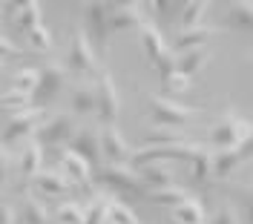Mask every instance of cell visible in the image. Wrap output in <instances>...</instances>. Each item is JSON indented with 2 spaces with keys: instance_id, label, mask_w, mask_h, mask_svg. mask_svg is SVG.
I'll return each instance as SVG.
<instances>
[{
  "instance_id": "cell-34",
  "label": "cell",
  "mask_w": 253,
  "mask_h": 224,
  "mask_svg": "<svg viewBox=\"0 0 253 224\" xmlns=\"http://www.w3.org/2000/svg\"><path fill=\"white\" fill-rule=\"evenodd\" d=\"M35 86H38V69H17L15 75H12V89H15V92L32 95Z\"/></svg>"
},
{
  "instance_id": "cell-4",
  "label": "cell",
  "mask_w": 253,
  "mask_h": 224,
  "mask_svg": "<svg viewBox=\"0 0 253 224\" xmlns=\"http://www.w3.org/2000/svg\"><path fill=\"white\" fill-rule=\"evenodd\" d=\"M253 124L239 118L236 112H227L221 121H216L213 127L207 129V141H210V149H236V144L242 138L251 135Z\"/></svg>"
},
{
  "instance_id": "cell-22",
  "label": "cell",
  "mask_w": 253,
  "mask_h": 224,
  "mask_svg": "<svg viewBox=\"0 0 253 224\" xmlns=\"http://www.w3.org/2000/svg\"><path fill=\"white\" fill-rule=\"evenodd\" d=\"M173 222L175 224H207L205 204L199 198H187L184 204L173 207Z\"/></svg>"
},
{
  "instance_id": "cell-20",
  "label": "cell",
  "mask_w": 253,
  "mask_h": 224,
  "mask_svg": "<svg viewBox=\"0 0 253 224\" xmlns=\"http://www.w3.org/2000/svg\"><path fill=\"white\" fill-rule=\"evenodd\" d=\"M210 61V49H190V52H181V55H175V72H181V75H187V78H196L202 69L207 66Z\"/></svg>"
},
{
  "instance_id": "cell-16",
  "label": "cell",
  "mask_w": 253,
  "mask_h": 224,
  "mask_svg": "<svg viewBox=\"0 0 253 224\" xmlns=\"http://www.w3.org/2000/svg\"><path fill=\"white\" fill-rule=\"evenodd\" d=\"M41 164H43V147L38 144V138L32 135L29 141H23V149L17 152L15 170L23 181H32V178L41 173Z\"/></svg>"
},
{
  "instance_id": "cell-37",
  "label": "cell",
  "mask_w": 253,
  "mask_h": 224,
  "mask_svg": "<svg viewBox=\"0 0 253 224\" xmlns=\"http://www.w3.org/2000/svg\"><path fill=\"white\" fill-rule=\"evenodd\" d=\"M161 86H164V92H170V95H181V92L190 89V78L181 75V72H173L167 80H161Z\"/></svg>"
},
{
  "instance_id": "cell-6",
  "label": "cell",
  "mask_w": 253,
  "mask_h": 224,
  "mask_svg": "<svg viewBox=\"0 0 253 224\" xmlns=\"http://www.w3.org/2000/svg\"><path fill=\"white\" fill-rule=\"evenodd\" d=\"M66 86V66H58V64H46L38 69V86L32 92V104L35 110H46L49 104L63 92Z\"/></svg>"
},
{
  "instance_id": "cell-28",
  "label": "cell",
  "mask_w": 253,
  "mask_h": 224,
  "mask_svg": "<svg viewBox=\"0 0 253 224\" xmlns=\"http://www.w3.org/2000/svg\"><path fill=\"white\" fill-rule=\"evenodd\" d=\"M170 144H187V138L181 135V129L153 127L144 135V147H170Z\"/></svg>"
},
{
  "instance_id": "cell-26",
  "label": "cell",
  "mask_w": 253,
  "mask_h": 224,
  "mask_svg": "<svg viewBox=\"0 0 253 224\" xmlns=\"http://www.w3.org/2000/svg\"><path fill=\"white\" fill-rule=\"evenodd\" d=\"M190 198L187 190H181V187H175V184H170V187H164V190H153L150 195H147V201L150 204H158V207H178V204H184Z\"/></svg>"
},
{
  "instance_id": "cell-33",
  "label": "cell",
  "mask_w": 253,
  "mask_h": 224,
  "mask_svg": "<svg viewBox=\"0 0 253 224\" xmlns=\"http://www.w3.org/2000/svg\"><path fill=\"white\" fill-rule=\"evenodd\" d=\"M55 219L58 224H84V207L78 201H63L55 210Z\"/></svg>"
},
{
  "instance_id": "cell-29",
  "label": "cell",
  "mask_w": 253,
  "mask_h": 224,
  "mask_svg": "<svg viewBox=\"0 0 253 224\" xmlns=\"http://www.w3.org/2000/svg\"><path fill=\"white\" fill-rule=\"evenodd\" d=\"M112 195H95L92 201L84 207V224H107V213H110Z\"/></svg>"
},
{
  "instance_id": "cell-45",
  "label": "cell",
  "mask_w": 253,
  "mask_h": 224,
  "mask_svg": "<svg viewBox=\"0 0 253 224\" xmlns=\"http://www.w3.org/2000/svg\"><path fill=\"white\" fill-rule=\"evenodd\" d=\"M251 72H253V58H251Z\"/></svg>"
},
{
  "instance_id": "cell-15",
  "label": "cell",
  "mask_w": 253,
  "mask_h": 224,
  "mask_svg": "<svg viewBox=\"0 0 253 224\" xmlns=\"http://www.w3.org/2000/svg\"><path fill=\"white\" fill-rule=\"evenodd\" d=\"M187 164H190V181H196L199 187H207L210 178H213V149L207 144H190Z\"/></svg>"
},
{
  "instance_id": "cell-8",
  "label": "cell",
  "mask_w": 253,
  "mask_h": 224,
  "mask_svg": "<svg viewBox=\"0 0 253 224\" xmlns=\"http://www.w3.org/2000/svg\"><path fill=\"white\" fill-rule=\"evenodd\" d=\"M118 107H121V101H118L115 80H112V75L104 69V72L98 75V80H95V112H98V118H101L104 127H115V121H118Z\"/></svg>"
},
{
  "instance_id": "cell-18",
  "label": "cell",
  "mask_w": 253,
  "mask_h": 224,
  "mask_svg": "<svg viewBox=\"0 0 253 224\" xmlns=\"http://www.w3.org/2000/svg\"><path fill=\"white\" fill-rule=\"evenodd\" d=\"M138 35H141V49H144V58H147L150 64L156 66L158 61H161V58H164V55L170 52V49H167V43H164V37H161V32H158L156 26H153V23L147 20V23H144L141 29H138Z\"/></svg>"
},
{
  "instance_id": "cell-12",
  "label": "cell",
  "mask_w": 253,
  "mask_h": 224,
  "mask_svg": "<svg viewBox=\"0 0 253 224\" xmlns=\"http://www.w3.org/2000/svg\"><path fill=\"white\" fill-rule=\"evenodd\" d=\"M61 173L72 181V187H78V190H84L86 195H92V190H95L92 167L81 158V155L69 152V149H63L61 152Z\"/></svg>"
},
{
  "instance_id": "cell-38",
  "label": "cell",
  "mask_w": 253,
  "mask_h": 224,
  "mask_svg": "<svg viewBox=\"0 0 253 224\" xmlns=\"http://www.w3.org/2000/svg\"><path fill=\"white\" fill-rule=\"evenodd\" d=\"M207 224H239V213L233 204H221L210 219H207Z\"/></svg>"
},
{
  "instance_id": "cell-2",
  "label": "cell",
  "mask_w": 253,
  "mask_h": 224,
  "mask_svg": "<svg viewBox=\"0 0 253 224\" xmlns=\"http://www.w3.org/2000/svg\"><path fill=\"white\" fill-rule=\"evenodd\" d=\"M147 115H150L153 127L178 129L196 118V110L184 107V104H178V101H173V98H167V95H153L147 101Z\"/></svg>"
},
{
  "instance_id": "cell-23",
  "label": "cell",
  "mask_w": 253,
  "mask_h": 224,
  "mask_svg": "<svg viewBox=\"0 0 253 224\" xmlns=\"http://www.w3.org/2000/svg\"><path fill=\"white\" fill-rule=\"evenodd\" d=\"M138 176H141L144 187L153 192V190H164V187H170L173 184V173L167 170V164H153V167H144L138 170Z\"/></svg>"
},
{
  "instance_id": "cell-40",
  "label": "cell",
  "mask_w": 253,
  "mask_h": 224,
  "mask_svg": "<svg viewBox=\"0 0 253 224\" xmlns=\"http://www.w3.org/2000/svg\"><path fill=\"white\" fill-rule=\"evenodd\" d=\"M156 69H158V75H161V80L170 78V75L175 72V55H173V52H167V55L156 64Z\"/></svg>"
},
{
  "instance_id": "cell-31",
  "label": "cell",
  "mask_w": 253,
  "mask_h": 224,
  "mask_svg": "<svg viewBox=\"0 0 253 224\" xmlns=\"http://www.w3.org/2000/svg\"><path fill=\"white\" fill-rule=\"evenodd\" d=\"M107 224H141V222H138V216L132 213V207H126L124 201L112 198L110 213H107Z\"/></svg>"
},
{
  "instance_id": "cell-7",
  "label": "cell",
  "mask_w": 253,
  "mask_h": 224,
  "mask_svg": "<svg viewBox=\"0 0 253 224\" xmlns=\"http://www.w3.org/2000/svg\"><path fill=\"white\" fill-rule=\"evenodd\" d=\"M78 132L75 127V115L72 112H58V115H46V121L35 132L41 147H63L72 141V135Z\"/></svg>"
},
{
  "instance_id": "cell-21",
  "label": "cell",
  "mask_w": 253,
  "mask_h": 224,
  "mask_svg": "<svg viewBox=\"0 0 253 224\" xmlns=\"http://www.w3.org/2000/svg\"><path fill=\"white\" fill-rule=\"evenodd\" d=\"M69 107H72V115H89V112H95V83L92 80H84V83H78L72 89Z\"/></svg>"
},
{
  "instance_id": "cell-44",
  "label": "cell",
  "mask_w": 253,
  "mask_h": 224,
  "mask_svg": "<svg viewBox=\"0 0 253 224\" xmlns=\"http://www.w3.org/2000/svg\"><path fill=\"white\" fill-rule=\"evenodd\" d=\"M3 69H6V58H0V72H3Z\"/></svg>"
},
{
  "instance_id": "cell-39",
  "label": "cell",
  "mask_w": 253,
  "mask_h": 224,
  "mask_svg": "<svg viewBox=\"0 0 253 224\" xmlns=\"http://www.w3.org/2000/svg\"><path fill=\"white\" fill-rule=\"evenodd\" d=\"M233 155H236V164L242 167V164H251L253 161V129L248 138H242L236 144V149H233Z\"/></svg>"
},
{
  "instance_id": "cell-9",
  "label": "cell",
  "mask_w": 253,
  "mask_h": 224,
  "mask_svg": "<svg viewBox=\"0 0 253 224\" xmlns=\"http://www.w3.org/2000/svg\"><path fill=\"white\" fill-rule=\"evenodd\" d=\"M110 3H86L84 6V32L89 37V43L98 49H107V37H110Z\"/></svg>"
},
{
  "instance_id": "cell-36",
  "label": "cell",
  "mask_w": 253,
  "mask_h": 224,
  "mask_svg": "<svg viewBox=\"0 0 253 224\" xmlns=\"http://www.w3.org/2000/svg\"><path fill=\"white\" fill-rule=\"evenodd\" d=\"M12 170H15V158H12V149L0 144V190L9 184L12 178Z\"/></svg>"
},
{
  "instance_id": "cell-43",
  "label": "cell",
  "mask_w": 253,
  "mask_h": 224,
  "mask_svg": "<svg viewBox=\"0 0 253 224\" xmlns=\"http://www.w3.org/2000/svg\"><path fill=\"white\" fill-rule=\"evenodd\" d=\"M248 222L253 224V198H251V201H248Z\"/></svg>"
},
{
  "instance_id": "cell-35",
  "label": "cell",
  "mask_w": 253,
  "mask_h": 224,
  "mask_svg": "<svg viewBox=\"0 0 253 224\" xmlns=\"http://www.w3.org/2000/svg\"><path fill=\"white\" fill-rule=\"evenodd\" d=\"M26 40H29L32 52H52V35H49V29L43 23L35 26V29H29V32H26Z\"/></svg>"
},
{
  "instance_id": "cell-13",
  "label": "cell",
  "mask_w": 253,
  "mask_h": 224,
  "mask_svg": "<svg viewBox=\"0 0 253 224\" xmlns=\"http://www.w3.org/2000/svg\"><path fill=\"white\" fill-rule=\"evenodd\" d=\"M147 6L144 3H118L110 9V35L112 32H129V29H141L147 23Z\"/></svg>"
},
{
  "instance_id": "cell-10",
  "label": "cell",
  "mask_w": 253,
  "mask_h": 224,
  "mask_svg": "<svg viewBox=\"0 0 253 224\" xmlns=\"http://www.w3.org/2000/svg\"><path fill=\"white\" fill-rule=\"evenodd\" d=\"M190 144H170V147H141L132 152L129 167L132 170H144L153 164H167V161H187Z\"/></svg>"
},
{
  "instance_id": "cell-17",
  "label": "cell",
  "mask_w": 253,
  "mask_h": 224,
  "mask_svg": "<svg viewBox=\"0 0 253 224\" xmlns=\"http://www.w3.org/2000/svg\"><path fill=\"white\" fill-rule=\"evenodd\" d=\"M32 184L41 195H69L72 192V181L63 176L61 170H41L32 178Z\"/></svg>"
},
{
  "instance_id": "cell-1",
  "label": "cell",
  "mask_w": 253,
  "mask_h": 224,
  "mask_svg": "<svg viewBox=\"0 0 253 224\" xmlns=\"http://www.w3.org/2000/svg\"><path fill=\"white\" fill-rule=\"evenodd\" d=\"M95 181L110 192V195H118V201L126 198V201H147L150 190L144 187L138 170H132L129 164H101L98 173H95Z\"/></svg>"
},
{
  "instance_id": "cell-30",
  "label": "cell",
  "mask_w": 253,
  "mask_h": 224,
  "mask_svg": "<svg viewBox=\"0 0 253 224\" xmlns=\"http://www.w3.org/2000/svg\"><path fill=\"white\" fill-rule=\"evenodd\" d=\"M15 23L29 32L35 26H41V3L38 0H29V3H17V12H15Z\"/></svg>"
},
{
  "instance_id": "cell-25",
  "label": "cell",
  "mask_w": 253,
  "mask_h": 224,
  "mask_svg": "<svg viewBox=\"0 0 253 224\" xmlns=\"http://www.w3.org/2000/svg\"><path fill=\"white\" fill-rule=\"evenodd\" d=\"M227 23L236 26V29H245V32H253V0H236V3H230Z\"/></svg>"
},
{
  "instance_id": "cell-42",
  "label": "cell",
  "mask_w": 253,
  "mask_h": 224,
  "mask_svg": "<svg viewBox=\"0 0 253 224\" xmlns=\"http://www.w3.org/2000/svg\"><path fill=\"white\" fill-rule=\"evenodd\" d=\"M0 224H17V210L6 201H0Z\"/></svg>"
},
{
  "instance_id": "cell-3",
  "label": "cell",
  "mask_w": 253,
  "mask_h": 224,
  "mask_svg": "<svg viewBox=\"0 0 253 224\" xmlns=\"http://www.w3.org/2000/svg\"><path fill=\"white\" fill-rule=\"evenodd\" d=\"M66 69L75 72L81 78H98L104 69L98 66V55H95V46L89 43V37L84 29H75L72 40H69V52H66Z\"/></svg>"
},
{
  "instance_id": "cell-19",
  "label": "cell",
  "mask_w": 253,
  "mask_h": 224,
  "mask_svg": "<svg viewBox=\"0 0 253 224\" xmlns=\"http://www.w3.org/2000/svg\"><path fill=\"white\" fill-rule=\"evenodd\" d=\"M216 35V29H210V26H199V29H187V32H181L178 37L173 40V55H181V52H190V49H205L207 40Z\"/></svg>"
},
{
  "instance_id": "cell-41",
  "label": "cell",
  "mask_w": 253,
  "mask_h": 224,
  "mask_svg": "<svg viewBox=\"0 0 253 224\" xmlns=\"http://www.w3.org/2000/svg\"><path fill=\"white\" fill-rule=\"evenodd\" d=\"M23 52L17 49V43L12 37H6V35H0V58H20Z\"/></svg>"
},
{
  "instance_id": "cell-32",
  "label": "cell",
  "mask_w": 253,
  "mask_h": 224,
  "mask_svg": "<svg viewBox=\"0 0 253 224\" xmlns=\"http://www.w3.org/2000/svg\"><path fill=\"white\" fill-rule=\"evenodd\" d=\"M0 110H9V112H15V115L17 112H26V110H32V95L9 89V92L0 95Z\"/></svg>"
},
{
  "instance_id": "cell-24",
  "label": "cell",
  "mask_w": 253,
  "mask_h": 224,
  "mask_svg": "<svg viewBox=\"0 0 253 224\" xmlns=\"http://www.w3.org/2000/svg\"><path fill=\"white\" fill-rule=\"evenodd\" d=\"M17 224H49L46 207H43L35 195H26L23 204H20V210H17Z\"/></svg>"
},
{
  "instance_id": "cell-14",
  "label": "cell",
  "mask_w": 253,
  "mask_h": 224,
  "mask_svg": "<svg viewBox=\"0 0 253 224\" xmlns=\"http://www.w3.org/2000/svg\"><path fill=\"white\" fill-rule=\"evenodd\" d=\"M132 152H135V149L126 144V138L121 135L118 127L101 129V155L107 158V164H129Z\"/></svg>"
},
{
  "instance_id": "cell-27",
  "label": "cell",
  "mask_w": 253,
  "mask_h": 224,
  "mask_svg": "<svg viewBox=\"0 0 253 224\" xmlns=\"http://www.w3.org/2000/svg\"><path fill=\"white\" fill-rule=\"evenodd\" d=\"M207 9H210V3L207 0H190L181 6V32H187V29H199L202 26V20H205Z\"/></svg>"
},
{
  "instance_id": "cell-11",
  "label": "cell",
  "mask_w": 253,
  "mask_h": 224,
  "mask_svg": "<svg viewBox=\"0 0 253 224\" xmlns=\"http://www.w3.org/2000/svg\"><path fill=\"white\" fill-rule=\"evenodd\" d=\"M69 152L81 155L92 170H98L101 161H104V155H101V129H95V127L78 129V132L72 135V141H69Z\"/></svg>"
},
{
  "instance_id": "cell-5",
  "label": "cell",
  "mask_w": 253,
  "mask_h": 224,
  "mask_svg": "<svg viewBox=\"0 0 253 224\" xmlns=\"http://www.w3.org/2000/svg\"><path fill=\"white\" fill-rule=\"evenodd\" d=\"M46 121V110H26V112H17L6 121L3 127V135H0V144L3 147H12L20 144V141H29L32 135L41 129V124Z\"/></svg>"
}]
</instances>
